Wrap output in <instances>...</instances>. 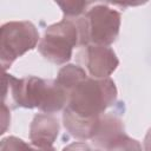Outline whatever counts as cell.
<instances>
[{
  "label": "cell",
  "instance_id": "cell-5",
  "mask_svg": "<svg viewBox=\"0 0 151 151\" xmlns=\"http://www.w3.org/2000/svg\"><path fill=\"white\" fill-rule=\"evenodd\" d=\"M37 27L27 20L9 21L0 28V61L4 71L39 42Z\"/></svg>",
  "mask_w": 151,
  "mask_h": 151
},
{
  "label": "cell",
  "instance_id": "cell-10",
  "mask_svg": "<svg viewBox=\"0 0 151 151\" xmlns=\"http://www.w3.org/2000/svg\"><path fill=\"white\" fill-rule=\"evenodd\" d=\"M86 77H88L87 72L81 66L68 64L59 70L55 81L60 87L65 90L66 93H68L78 83H80Z\"/></svg>",
  "mask_w": 151,
  "mask_h": 151
},
{
  "label": "cell",
  "instance_id": "cell-2",
  "mask_svg": "<svg viewBox=\"0 0 151 151\" xmlns=\"http://www.w3.org/2000/svg\"><path fill=\"white\" fill-rule=\"evenodd\" d=\"M117 100V87L111 78L86 77L68 93L65 109L72 113L93 119L99 118Z\"/></svg>",
  "mask_w": 151,
  "mask_h": 151
},
{
  "label": "cell",
  "instance_id": "cell-3",
  "mask_svg": "<svg viewBox=\"0 0 151 151\" xmlns=\"http://www.w3.org/2000/svg\"><path fill=\"white\" fill-rule=\"evenodd\" d=\"M80 46H110L116 41L120 28V13L106 4L92 5L87 12L77 19Z\"/></svg>",
  "mask_w": 151,
  "mask_h": 151
},
{
  "label": "cell",
  "instance_id": "cell-4",
  "mask_svg": "<svg viewBox=\"0 0 151 151\" xmlns=\"http://www.w3.org/2000/svg\"><path fill=\"white\" fill-rule=\"evenodd\" d=\"M80 46V34L77 20L63 19L48 26L38 44V51L48 61L55 65L67 63L73 48Z\"/></svg>",
  "mask_w": 151,
  "mask_h": 151
},
{
  "label": "cell",
  "instance_id": "cell-15",
  "mask_svg": "<svg viewBox=\"0 0 151 151\" xmlns=\"http://www.w3.org/2000/svg\"><path fill=\"white\" fill-rule=\"evenodd\" d=\"M144 151H151V127L144 138Z\"/></svg>",
  "mask_w": 151,
  "mask_h": 151
},
{
  "label": "cell",
  "instance_id": "cell-11",
  "mask_svg": "<svg viewBox=\"0 0 151 151\" xmlns=\"http://www.w3.org/2000/svg\"><path fill=\"white\" fill-rule=\"evenodd\" d=\"M0 151H55V149L54 146L48 149H42L32 143L24 142L18 137L8 136L6 138H2L0 143Z\"/></svg>",
  "mask_w": 151,
  "mask_h": 151
},
{
  "label": "cell",
  "instance_id": "cell-6",
  "mask_svg": "<svg viewBox=\"0 0 151 151\" xmlns=\"http://www.w3.org/2000/svg\"><path fill=\"white\" fill-rule=\"evenodd\" d=\"M91 142L100 151H142L140 144L126 134L122 119L110 113L100 117Z\"/></svg>",
  "mask_w": 151,
  "mask_h": 151
},
{
  "label": "cell",
  "instance_id": "cell-12",
  "mask_svg": "<svg viewBox=\"0 0 151 151\" xmlns=\"http://www.w3.org/2000/svg\"><path fill=\"white\" fill-rule=\"evenodd\" d=\"M57 5L61 8V12L64 13L65 19H71V20H77L81 18L88 9L87 7L92 6V2L88 1H59Z\"/></svg>",
  "mask_w": 151,
  "mask_h": 151
},
{
  "label": "cell",
  "instance_id": "cell-7",
  "mask_svg": "<svg viewBox=\"0 0 151 151\" xmlns=\"http://www.w3.org/2000/svg\"><path fill=\"white\" fill-rule=\"evenodd\" d=\"M77 59L83 65V68H85L92 78L97 79L109 78L119 64L113 50L109 46L100 45L83 46L77 54Z\"/></svg>",
  "mask_w": 151,
  "mask_h": 151
},
{
  "label": "cell",
  "instance_id": "cell-1",
  "mask_svg": "<svg viewBox=\"0 0 151 151\" xmlns=\"http://www.w3.org/2000/svg\"><path fill=\"white\" fill-rule=\"evenodd\" d=\"M2 104L9 109H39L44 113H54L65 109L67 93L55 80L29 76L15 78L4 73Z\"/></svg>",
  "mask_w": 151,
  "mask_h": 151
},
{
  "label": "cell",
  "instance_id": "cell-13",
  "mask_svg": "<svg viewBox=\"0 0 151 151\" xmlns=\"http://www.w3.org/2000/svg\"><path fill=\"white\" fill-rule=\"evenodd\" d=\"M63 151H100V150H98V149L93 150L85 142H74V143H71V144L66 145L63 149Z\"/></svg>",
  "mask_w": 151,
  "mask_h": 151
},
{
  "label": "cell",
  "instance_id": "cell-8",
  "mask_svg": "<svg viewBox=\"0 0 151 151\" xmlns=\"http://www.w3.org/2000/svg\"><path fill=\"white\" fill-rule=\"evenodd\" d=\"M59 134V123L58 119L47 113H38L31 122L29 125V140L32 144L48 149L53 147Z\"/></svg>",
  "mask_w": 151,
  "mask_h": 151
},
{
  "label": "cell",
  "instance_id": "cell-14",
  "mask_svg": "<svg viewBox=\"0 0 151 151\" xmlns=\"http://www.w3.org/2000/svg\"><path fill=\"white\" fill-rule=\"evenodd\" d=\"M11 116H9V107L5 104H1V134H4L9 125Z\"/></svg>",
  "mask_w": 151,
  "mask_h": 151
},
{
  "label": "cell",
  "instance_id": "cell-9",
  "mask_svg": "<svg viewBox=\"0 0 151 151\" xmlns=\"http://www.w3.org/2000/svg\"><path fill=\"white\" fill-rule=\"evenodd\" d=\"M100 117L88 119V118L77 116V114L72 113L71 111L64 109L63 123H64V127L72 137L80 139V140H86V139L91 140V138L93 137V134L97 130Z\"/></svg>",
  "mask_w": 151,
  "mask_h": 151
}]
</instances>
